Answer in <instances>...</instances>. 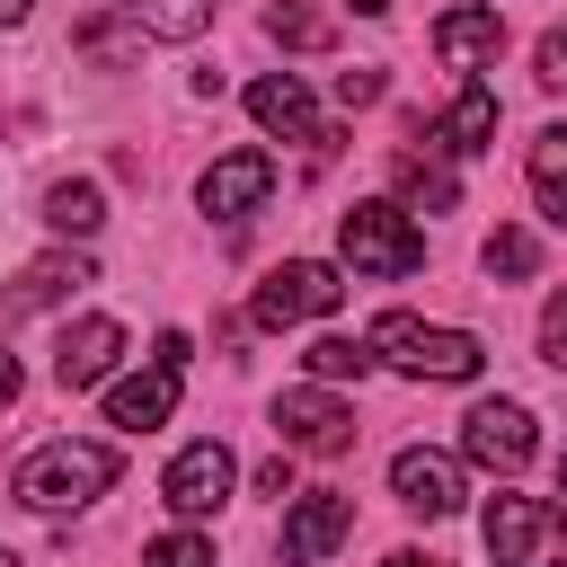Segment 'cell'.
<instances>
[{
    "label": "cell",
    "mask_w": 567,
    "mask_h": 567,
    "mask_svg": "<svg viewBox=\"0 0 567 567\" xmlns=\"http://www.w3.org/2000/svg\"><path fill=\"white\" fill-rule=\"evenodd\" d=\"M346 301V275L328 257H284L266 284H257V328H292V319H328Z\"/></svg>",
    "instance_id": "8992f818"
},
{
    "label": "cell",
    "mask_w": 567,
    "mask_h": 567,
    "mask_svg": "<svg viewBox=\"0 0 567 567\" xmlns=\"http://www.w3.org/2000/svg\"><path fill=\"white\" fill-rule=\"evenodd\" d=\"M390 487H399V505H408V514H425V523L461 514V461H452V452H425V443H408V452L390 461Z\"/></svg>",
    "instance_id": "4fadbf2b"
},
{
    "label": "cell",
    "mask_w": 567,
    "mask_h": 567,
    "mask_svg": "<svg viewBox=\"0 0 567 567\" xmlns=\"http://www.w3.org/2000/svg\"><path fill=\"white\" fill-rule=\"evenodd\" d=\"M275 434H284V452H346L354 443V408L328 399L319 381H301V390L275 399Z\"/></svg>",
    "instance_id": "ba28073f"
},
{
    "label": "cell",
    "mask_w": 567,
    "mask_h": 567,
    "mask_svg": "<svg viewBox=\"0 0 567 567\" xmlns=\"http://www.w3.org/2000/svg\"><path fill=\"white\" fill-rule=\"evenodd\" d=\"M416 133H425V124H416ZM425 142L452 151V159H478V151L496 142V89H487V80H461V97L443 106V124H434Z\"/></svg>",
    "instance_id": "2e32d148"
},
{
    "label": "cell",
    "mask_w": 567,
    "mask_h": 567,
    "mask_svg": "<svg viewBox=\"0 0 567 567\" xmlns=\"http://www.w3.org/2000/svg\"><path fill=\"white\" fill-rule=\"evenodd\" d=\"M558 496H567V461H558Z\"/></svg>",
    "instance_id": "e575fe53"
},
{
    "label": "cell",
    "mask_w": 567,
    "mask_h": 567,
    "mask_svg": "<svg viewBox=\"0 0 567 567\" xmlns=\"http://www.w3.org/2000/svg\"><path fill=\"white\" fill-rule=\"evenodd\" d=\"M390 567H443V558H425V549H399V558H390Z\"/></svg>",
    "instance_id": "4dcf8cb0"
},
{
    "label": "cell",
    "mask_w": 567,
    "mask_h": 567,
    "mask_svg": "<svg viewBox=\"0 0 567 567\" xmlns=\"http://www.w3.org/2000/svg\"><path fill=\"white\" fill-rule=\"evenodd\" d=\"M266 195H275V159H266V151H230V159H213L204 186H195V204H204L213 221H248Z\"/></svg>",
    "instance_id": "7c38bea8"
},
{
    "label": "cell",
    "mask_w": 567,
    "mask_h": 567,
    "mask_svg": "<svg viewBox=\"0 0 567 567\" xmlns=\"http://www.w3.org/2000/svg\"><path fill=\"white\" fill-rule=\"evenodd\" d=\"M186 363H195V346L168 328V337L151 346V372H133V381H115V390H106V425H124V434L168 425V408H177V390H186Z\"/></svg>",
    "instance_id": "5b68a950"
},
{
    "label": "cell",
    "mask_w": 567,
    "mask_h": 567,
    "mask_svg": "<svg viewBox=\"0 0 567 567\" xmlns=\"http://www.w3.org/2000/svg\"><path fill=\"white\" fill-rule=\"evenodd\" d=\"M434 53H443L461 80L496 71V53H505V27H496V9H443V18H434Z\"/></svg>",
    "instance_id": "9a60e30c"
},
{
    "label": "cell",
    "mask_w": 567,
    "mask_h": 567,
    "mask_svg": "<svg viewBox=\"0 0 567 567\" xmlns=\"http://www.w3.org/2000/svg\"><path fill=\"white\" fill-rule=\"evenodd\" d=\"M266 35H275L284 53H328V44H337V27H328L310 0H275V9H266Z\"/></svg>",
    "instance_id": "603a6c76"
},
{
    "label": "cell",
    "mask_w": 567,
    "mask_h": 567,
    "mask_svg": "<svg viewBox=\"0 0 567 567\" xmlns=\"http://www.w3.org/2000/svg\"><path fill=\"white\" fill-rule=\"evenodd\" d=\"M532 408H514V399H478L470 416H461V452L478 461V470H496V478H514L523 461H532Z\"/></svg>",
    "instance_id": "52a82bcc"
},
{
    "label": "cell",
    "mask_w": 567,
    "mask_h": 567,
    "mask_svg": "<svg viewBox=\"0 0 567 567\" xmlns=\"http://www.w3.org/2000/svg\"><path fill=\"white\" fill-rule=\"evenodd\" d=\"M230 478H239V470H230V452H221V443H186V452L168 461L159 496H168V505H177L186 523H204V514H213V505L230 496Z\"/></svg>",
    "instance_id": "5bb4252c"
},
{
    "label": "cell",
    "mask_w": 567,
    "mask_h": 567,
    "mask_svg": "<svg viewBox=\"0 0 567 567\" xmlns=\"http://www.w3.org/2000/svg\"><path fill=\"white\" fill-rule=\"evenodd\" d=\"M532 62H540V89H567V27H549Z\"/></svg>",
    "instance_id": "4316f807"
},
{
    "label": "cell",
    "mask_w": 567,
    "mask_h": 567,
    "mask_svg": "<svg viewBox=\"0 0 567 567\" xmlns=\"http://www.w3.org/2000/svg\"><path fill=\"white\" fill-rule=\"evenodd\" d=\"M248 115H257L266 133H284V142L337 151V124H319V106H310V89H301L292 71H266V80H248Z\"/></svg>",
    "instance_id": "9c48e42d"
},
{
    "label": "cell",
    "mask_w": 567,
    "mask_h": 567,
    "mask_svg": "<svg viewBox=\"0 0 567 567\" xmlns=\"http://www.w3.org/2000/svg\"><path fill=\"white\" fill-rule=\"evenodd\" d=\"M115 354H124V328H115V319H80V328H62L53 381H62V390H97V381L115 372Z\"/></svg>",
    "instance_id": "e0dca14e"
},
{
    "label": "cell",
    "mask_w": 567,
    "mask_h": 567,
    "mask_svg": "<svg viewBox=\"0 0 567 567\" xmlns=\"http://www.w3.org/2000/svg\"><path fill=\"white\" fill-rule=\"evenodd\" d=\"M115 487V452L106 443H35L18 470H9V496L27 505V514H80V505H97Z\"/></svg>",
    "instance_id": "6da1fadb"
},
{
    "label": "cell",
    "mask_w": 567,
    "mask_h": 567,
    "mask_svg": "<svg viewBox=\"0 0 567 567\" xmlns=\"http://www.w3.org/2000/svg\"><path fill=\"white\" fill-rule=\"evenodd\" d=\"M71 44H80L89 62H106V71H124V62H133V44H142V27H133V9H124V18H115V9H89Z\"/></svg>",
    "instance_id": "ffe728a7"
},
{
    "label": "cell",
    "mask_w": 567,
    "mask_h": 567,
    "mask_svg": "<svg viewBox=\"0 0 567 567\" xmlns=\"http://www.w3.org/2000/svg\"><path fill=\"white\" fill-rule=\"evenodd\" d=\"M337 248H346V266L372 275V284H399V275L425 266V230L408 221V204H354V213L337 221Z\"/></svg>",
    "instance_id": "277c9868"
},
{
    "label": "cell",
    "mask_w": 567,
    "mask_h": 567,
    "mask_svg": "<svg viewBox=\"0 0 567 567\" xmlns=\"http://www.w3.org/2000/svg\"><path fill=\"white\" fill-rule=\"evenodd\" d=\"M354 9H363V18H381V9H390V0H354Z\"/></svg>",
    "instance_id": "d6a6232c"
},
{
    "label": "cell",
    "mask_w": 567,
    "mask_h": 567,
    "mask_svg": "<svg viewBox=\"0 0 567 567\" xmlns=\"http://www.w3.org/2000/svg\"><path fill=\"white\" fill-rule=\"evenodd\" d=\"M124 9H133V27L159 35V44H186V35L213 27V0H124Z\"/></svg>",
    "instance_id": "7402d4cb"
},
{
    "label": "cell",
    "mask_w": 567,
    "mask_h": 567,
    "mask_svg": "<svg viewBox=\"0 0 567 567\" xmlns=\"http://www.w3.org/2000/svg\"><path fill=\"white\" fill-rule=\"evenodd\" d=\"M381 97V71H337V106H372Z\"/></svg>",
    "instance_id": "f1b7e54d"
},
{
    "label": "cell",
    "mask_w": 567,
    "mask_h": 567,
    "mask_svg": "<svg viewBox=\"0 0 567 567\" xmlns=\"http://www.w3.org/2000/svg\"><path fill=\"white\" fill-rule=\"evenodd\" d=\"M346 532H354V496H337V487L292 496V514H284V567H319Z\"/></svg>",
    "instance_id": "30bf717a"
},
{
    "label": "cell",
    "mask_w": 567,
    "mask_h": 567,
    "mask_svg": "<svg viewBox=\"0 0 567 567\" xmlns=\"http://www.w3.org/2000/svg\"><path fill=\"white\" fill-rule=\"evenodd\" d=\"M390 177H399V195H408L416 213H452V204H461V177H452L434 151H399V159H390Z\"/></svg>",
    "instance_id": "ac0fdd59"
},
{
    "label": "cell",
    "mask_w": 567,
    "mask_h": 567,
    "mask_svg": "<svg viewBox=\"0 0 567 567\" xmlns=\"http://www.w3.org/2000/svg\"><path fill=\"white\" fill-rule=\"evenodd\" d=\"M18 18H27V0H0V27H18Z\"/></svg>",
    "instance_id": "1f68e13d"
},
{
    "label": "cell",
    "mask_w": 567,
    "mask_h": 567,
    "mask_svg": "<svg viewBox=\"0 0 567 567\" xmlns=\"http://www.w3.org/2000/svg\"><path fill=\"white\" fill-rule=\"evenodd\" d=\"M478 532L496 567H567V505L549 496H487Z\"/></svg>",
    "instance_id": "3957f363"
},
{
    "label": "cell",
    "mask_w": 567,
    "mask_h": 567,
    "mask_svg": "<svg viewBox=\"0 0 567 567\" xmlns=\"http://www.w3.org/2000/svg\"><path fill=\"white\" fill-rule=\"evenodd\" d=\"M0 567H27V558H18V549H0Z\"/></svg>",
    "instance_id": "836d02e7"
},
{
    "label": "cell",
    "mask_w": 567,
    "mask_h": 567,
    "mask_svg": "<svg viewBox=\"0 0 567 567\" xmlns=\"http://www.w3.org/2000/svg\"><path fill=\"white\" fill-rule=\"evenodd\" d=\"M532 195H540V213L567 230V124L532 133Z\"/></svg>",
    "instance_id": "d6986e66"
},
{
    "label": "cell",
    "mask_w": 567,
    "mask_h": 567,
    "mask_svg": "<svg viewBox=\"0 0 567 567\" xmlns=\"http://www.w3.org/2000/svg\"><path fill=\"white\" fill-rule=\"evenodd\" d=\"M142 567H213V540H204V532H159V540L142 549Z\"/></svg>",
    "instance_id": "484cf974"
},
{
    "label": "cell",
    "mask_w": 567,
    "mask_h": 567,
    "mask_svg": "<svg viewBox=\"0 0 567 567\" xmlns=\"http://www.w3.org/2000/svg\"><path fill=\"white\" fill-rule=\"evenodd\" d=\"M0 408H18V363L0 354Z\"/></svg>",
    "instance_id": "f546056e"
},
{
    "label": "cell",
    "mask_w": 567,
    "mask_h": 567,
    "mask_svg": "<svg viewBox=\"0 0 567 567\" xmlns=\"http://www.w3.org/2000/svg\"><path fill=\"white\" fill-rule=\"evenodd\" d=\"M540 354H549V363L567 372V292H558V301L540 310Z\"/></svg>",
    "instance_id": "83f0119b"
},
{
    "label": "cell",
    "mask_w": 567,
    "mask_h": 567,
    "mask_svg": "<svg viewBox=\"0 0 567 567\" xmlns=\"http://www.w3.org/2000/svg\"><path fill=\"white\" fill-rule=\"evenodd\" d=\"M301 363H310V381H363V372H372V346H354V337H319Z\"/></svg>",
    "instance_id": "cb8c5ba5"
},
{
    "label": "cell",
    "mask_w": 567,
    "mask_h": 567,
    "mask_svg": "<svg viewBox=\"0 0 567 567\" xmlns=\"http://www.w3.org/2000/svg\"><path fill=\"white\" fill-rule=\"evenodd\" d=\"M363 346H372V363H390L408 381H478V363H487V346L470 328H434V319H408V310H381Z\"/></svg>",
    "instance_id": "7a4b0ae2"
},
{
    "label": "cell",
    "mask_w": 567,
    "mask_h": 567,
    "mask_svg": "<svg viewBox=\"0 0 567 567\" xmlns=\"http://www.w3.org/2000/svg\"><path fill=\"white\" fill-rule=\"evenodd\" d=\"M44 221H53L62 239H89V230L106 221V195H97L89 177H62V186H44Z\"/></svg>",
    "instance_id": "44dd1931"
},
{
    "label": "cell",
    "mask_w": 567,
    "mask_h": 567,
    "mask_svg": "<svg viewBox=\"0 0 567 567\" xmlns=\"http://www.w3.org/2000/svg\"><path fill=\"white\" fill-rule=\"evenodd\" d=\"M478 257H487V275H532V266H540V239H532V230H487Z\"/></svg>",
    "instance_id": "d4e9b609"
},
{
    "label": "cell",
    "mask_w": 567,
    "mask_h": 567,
    "mask_svg": "<svg viewBox=\"0 0 567 567\" xmlns=\"http://www.w3.org/2000/svg\"><path fill=\"white\" fill-rule=\"evenodd\" d=\"M80 284H97L80 248H53V257H35V266H18V284H0V328H18V319H35V310H53V301H71Z\"/></svg>",
    "instance_id": "8fae6325"
}]
</instances>
